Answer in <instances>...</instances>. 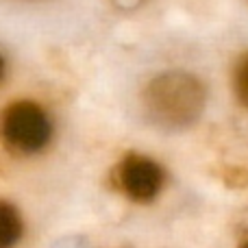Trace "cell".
I'll use <instances>...</instances> for the list:
<instances>
[{"label":"cell","instance_id":"obj_3","mask_svg":"<svg viewBox=\"0 0 248 248\" xmlns=\"http://www.w3.org/2000/svg\"><path fill=\"white\" fill-rule=\"evenodd\" d=\"M120 185L133 201H153L163 185V170L153 159L141 155H128L120 163Z\"/></svg>","mask_w":248,"mask_h":248},{"label":"cell","instance_id":"obj_5","mask_svg":"<svg viewBox=\"0 0 248 248\" xmlns=\"http://www.w3.org/2000/svg\"><path fill=\"white\" fill-rule=\"evenodd\" d=\"M235 94L240 103L248 107V52L242 57L235 68Z\"/></svg>","mask_w":248,"mask_h":248},{"label":"cell","instance_id":"obj_2","mask_svg":"<svg viewBox=\"0 0 248 248\" xmlns=\"http://www.w3.org/2000/svg\"><path fill=\"white\" fill-rule=\"evenodd\" d=\"M2 137L11 148L22 153H35L50 140V120L35 103H13L2 113Z\"/></svg>","mask_w":248,"mask_h":248},{"label":"cell","instance_id":"obj_7","mask_svg":"<svg viewBox=\"0 0 248 248\" xmlns=\"http://www.w3.org/2000/svg\"><path fill=\"white\" fill-rule=\"evenodd\" d=\"M242 248H248V242H246V244H244V246H242Z\"/></svg>","mask_w":248,"mask_h":248},{"label":"cell","instance_id":"obj_1","mask_svg":"<svg viewBox=\"0 0 248 248\" xmlns=\"http://www.w3.org/2000/svg\"><path fill=\"white\" fill-rule=\"evenodd\" d=\"M144 105L150 120L166 128L196 122L205 107V87L187 72H166L148 83Z\"/></svg>","mask_w":248,"mask_h":248},{"label":"cell","instance_id":"obj_6","mask_svg":"<svg viewBox=\"0 0 248 248\" xmlns=\"http://www.w3.org/2000/svg\"><path fill=\"white\" fill-rule=\"evenodd\" d=\"M2 68H4V63H2V57H0V77H2Z\"/></svg>","mask_w":248,"mask_h":248},{"label":"cell","instance_id":"obj_4","mask_svg":"<svg viewBox=\"0 0 248 248\" xmlns=\"http://www.w3.org/2000/svg\"><path fill=\"white\" fill-rule=\"evenodd\" d=\"M22 235L20 214L7 202H0V248H13Z\"/></svg>","mask_w":248,"mask_h":248}]
</instances>
